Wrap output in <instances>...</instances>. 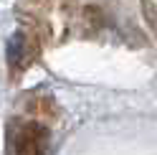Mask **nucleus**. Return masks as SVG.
<instances>
[{
	"instance_id": "obj_1",
	"label": "nucleus",
	"mask_w": 157,
	"mask_h": 155,
	"mask_svg": "<svg viewBox=\"0 0 157 155\" xmlns=\"http://www.w3.org/2000/svg\"><path fill=\"white\" fill-rule=\"evenodd\" d=\"M48 127L41 122L13 120L8 127V155H46Z\"/></svg>"
},
{
	"instance_id": "obj_2",
	"label": "nucleus",
	"mask_w": 157,
	"mask_h": 155,
	"mask_svg": "<svg viewBox=\"0 0 157 155\" xmlns=\"http://www.w3.org/2000/svg\"><path fill=\"white\" fill-rule=\"evenodd\" d=\"M25 112L31 114V117H36L33 122L48 125L51 120L58 117V104H56L48 94L36 92V94H28V97H25Z\"/></svg>"
}]
</instances>
